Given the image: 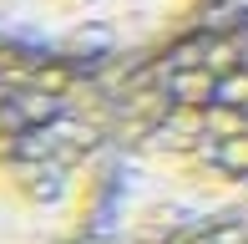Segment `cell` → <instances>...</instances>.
<instances>
[{
  "mask_svg": "<svg viewBox=\"0 0 248 244\" xmlns=\"http://www.w3.org/2000/svg\"><path fill=\"white\" fill-rule=\"evenodd\" d=\"M117 193L101 234L162 244L248 214V36L202 20L172 46L107 66Z\"/></svg>",
  "mask_w": 248,
  "mask_h": 244,
  "instance_id": "obj_1",
  "label": "cell"
},
{
  "mask_svg": "<svg viewBox=\"0 0 248 244\" xmlns=\"http://www.w3.org/2000/svg\"><path fill=\"white\" fill-rule=\"evenodd\" d=\"M208 20L248 36V0H208Z\"/></svg>",
  "mask_w": 248,
  "mask_h": 244,
  "instance_id": "obj_5",
  "label": "cell"
},
{
  "mask_svg": "<svg viewBox=\"0 0 248 244\" xmlns=\"http://www.w3.org/2000/svg\"><path fill=\"white\" fill-rule=\"evenodd\" d=\"M208 20V0H0V36L86 66L137 61Z\"/></svg>",
  "mask_w": 248,
  "mask_h": 244,
  "instance_id": "obj_3",
  "label": "cell"
},
{
  "mask_svg": "<svg viewBox=\"0 0 248 244\" xmlns=\"http://www.w3.org/2000/svg\"><path fill=\"white\" fill-rule=\"evenodd\" d=\"M86 244H117V239H107V234H96V239H86Z\"/></svg>",
  "mask_w": 248,
  "mask_h": 244,
  "instance_id": "obj_6",
  "label": "cell"
},
{
  "mask_svg": "<svg viewBox=\"0 0 248 244\" xmlns=\"http://www.w3.org/2000/svg\"><path fill=\"white\" fill-rule=\"evenodd\" d=\"M117 193L107 66L0 36V244H86Z\"/></svg>",
  "mask_w": 248,
  "mask_h": 244,
  "instance_id": "obj_2",
  "label": "cell"
},
{
  "mask_svg": "<svg viewBox=\"0 0 248 244\" xmlns=\"http://www.w3.org/2000/svg\"><path fill=\"white\" fill-rule=\"evenodd\" d=\"M162 244H248V214L213 219V224H193V229H183V234H172Z\"/></svg>",
  "mask_w": 248,
  "mask_h": 244,
  "instance_id": "obj_4",
  "label": "cell"
}]
</instances>
